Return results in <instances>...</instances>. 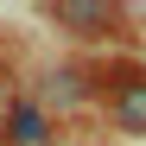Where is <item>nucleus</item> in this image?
I'll use <instances>...</instances> for the list:
<instances>
[{"instance_id":"1","label":"nucleus","mask_w":146,"mask_h":146,"mask_svg":"<svg viewBox=\"0 0 146 146\" xmlns=\"http://www.w3.org/2000/svg\"><path fill=\"white\" fill-rule=\"evenodd\" d=\"M51 19L70 38H114L121 32V7H108V0H57Z\"/></svg>"},{"instance_id":"2","label":"nucleus","mask_w":146,"mask_h":146,"mask_svg":"<svg viewBox=\"0 0 146 146\" xmlns=\"http://www.w3.org/2000/svg\"><path fill=\"white\" fill-rule=\"evenodd\" d=\"M0 146H51V114H44V102H19L0 114Z\"/></svg>"},{"instance_id":"3","label":"nucleus","mask_w":146,"mask_h":146,"mask_svg":"<svg viewBox=\"0 0 146 146\" xmlns=\"http://www.w3.org/2000/svg\"><path fill=\"white\" fill-rule=\"evenodd\" d=\"M108 114H114L121 133H146V70L114 76V89H108Z\"/></svg>"},{"instance_id":"4","label":"nucleus","mask_w":146,"mask_h":146,"mask_svg":"<svg viewBox=\"0 0 146 146\" xmlns=\"http://www.w3.org/2000/svg\"><path fill=\"white\" fill-rule=\"evenodd\" d=\"M89 102V76L83 70H70V64H57V70H44V114H76Z\"/></svg>"},{"instance_id":"5","label":"nucleus","mask_w":146,"mask_h":146,"mask_svg":"<svg viewBox=\"0 0 146 146\" xmlns=\"http://www.w3.org/2000/svg\"><path fill=\"white\" fill-rule=\"evenodd\" d=\"M13 102H19V83H13V70H7V64H0V114H7Z\"/></svg>"}]
</instances>
